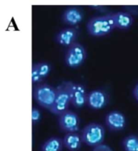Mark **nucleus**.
<instances>
[{
    "instance_id": "f257e3e1",
    "label": "nucleus",
    "mask_w": 138,
    "mask_h": 151,
    "mask_svg": "<svg viewBox=\"0 0 138 151\" xmlns=\"http://www.w3.org/2000/svg\"><path fill=\"white\" fill-rule=\"evenodd\" d=\"M116 28L112 13L92 17L86 24V31L92 37H101L110 34Z\"/></svg>"
},
{
    "instance_id": "f03ea898",
    "label": "nucleus",
    "mask_w": 138,
    "mask_h": 151,
    "mask_svg": "<svg viewBox=\"0 0 138 151\" xmlns=\"http://www.w3.org/2000/svg\"><path fill=\"white\" fill-rule=\"evenodd\" d=\"M57 87L48 83H40L34 86L32 90V97L37 104L48 111H52L54 106Z\"/></svg>"
},
{
    "instance_id": "7ed1b4c3",
    "label": "nucleus",
    "mask_w": 138,
    "mask_h": 151,
    "mask_svg": "<svg viewBox=\"0 0 138 151\" xmlns=\"http://www.w3.org/2000/svg\"><path fill=\"white\" fill-rule=\"evenodd\" d=\"M80 134L83 143L94 148L104 142L105 129L100 124L91 122L83 128Z\"/></svg>"
},
{
    "instance_id": "20e7f679",
    "label": "nucleus",
    "mask_w": 138,
    "mask_h": 151,
    "mask_svg": "<svg viewBox=\"0 0 138 151\" xmlns=\"http://www.w3.org/2000/svg\"><path fill=\"white\" fill-rule=\"evenodd\" d=\"M86 58L87 52L85 47L79 42H76L67 48L65 53L64 62L66 66L74 69L83 65Z\"/></svg>"
},
{
    "instance_id": "39448f33",
    "label": "nucleus",
    "mask_w": 138,
    "mask_h": 151,
    "mask_svg": "<svg viewBox=\"0 0 138 151\" xmlns=\"http://www.w3.org/2000/svg\"><path fill=\"white\" fill-rule=\"evenodd\" d=\"M70 95L71 104L75 108H83L87 104L88 92L83 84L73 81H65Z\"/></svg>"
},
{
    "instance_id": "423d86ee",
    "label": "nucleus",
    "mask_w": 138,
    "mask_h": 151,
    "mask_svg": "<svg viewBox=\"0 0 138 151\" xmlns=\"http://www.w3.org/2000/svg\"><path fill=\"white\" fill-rule=\"evenodd\" d=\"M56 87H57V96H56L54 106L50 112L59 116L60 115L64 113L65 111L69 110L70 105L71 104V99L69 90L65 82L61 83L60 85Z\"/></svg>"
},
{
    "instance_id": "0eeeda50",
    "label": "nucleus",
    "mask_w": 138,
    "mask_h": 151,
    "mask_svg": "<svg viewBox=\"0 0 138 151\" xmlns=\"http://www.w3.org/2000/svg\"><path fill=\"white\" fill-rule=\"evenodd\" d=\"M58 126L62 132L65 133H78L81 120L76 112L68 110L58 116Z\"/></svg>"
},
{
    "instance_id": "6e6552de",
    "label": "nucleus",
    "mask_w": 138,
    "mask_h": 151,
    "mask_svg": "<svg viewBox=\"0 0 138 151\" xmlns=\"http://www.w3.org/2000/svg\"><path fill=\"white\" fill-rule=\"evenodd\" d=\"M109 95L103 89H94L88 92L87 107L92 110L98 111L104 108L109 104Z\"/></svg>"
},
{
    "instance_id": "1a4fd4ad",
    "label": "nucleus",
    "mask_w": 138,
    "mask_h": 151,
    "mask_svg": "<svg viewBox=\"0 0 138 151\" xmlns=\"http://www.w3.org/2000/svg\"><path fill=\"white\" fill-rule=\"evenodd\" d=\"M79 29L78 28L67 27L61 29L56 34L54 40L59 45L65 48H69L73 44L76 43V40L79 36Z\"/></svg>"
},
{
    "instance_id": "9d476101",
    "label": "nucleus",
    "mask_w": 138,
    "mask_h": 151,
    "mask_svg": "<svg viewBox=\"0 0 138 151\" xmlns=\"http://www.w3.org/2000/svg\"><path fill=\"white\" fill-rule=\"evenodd\" d=\"M105 124L112 132L123 131L127 124L125 115L116 110L109 111L105 116Z\"/></svg>"
},
{
    "instance_id": "9b49d317",
    "label": "nucleus",
    "mask_w": 138,
    "mask_h": 151,
    "mask_svg": "<svg viewBox=\"0 0 138 151\" xmlns=\"http://www.w3.org/2000/svg\"><path fill=\"white\" fill-rule=\"evenodd\" d=\"M84 19V12L78 6H69L62 12L61 19L63 24L69 27L77 28Z\"/></svg>"
},
{
    "instance_id": "f8f14e48",
    "label": "nucleus",
    "mask_w": 138,
    "mask_h": 151,
    "mask_svg": "<svg viewBox=\"0 0 138 151\" xmlns=\"http://www.w3.org/2000/svg\"><path fill=\"white\" fill-rule=\"evenodd\" d=\"M116 28L120 30H129L133 24V17L125 11L112 13Z\"/></svg>"
},
{
    "instance_id": "ddd939ff",
    "label": "nucleus",
    "mask_w": 138,
    "mask_h": 151,
    "mask_svg": "<svg viewBox=\"0 0 138 151\" xmlns=\"http://www.w3.org/2000/svg\"><path fill=\"white\" fill-rule=\"evenodd\" d=\"M62 139L64 147L69 151H78L83 143L81 134L78 133H65Z\"/></svg>"
},
{
    "instance_id": "4468645a",
    "label": "nucleus",
    "mask_w": 138,
    "mask_h": 151,
    "mask_svg": "<svg viewBox=\"0 0 138 151\" xmlns=\"http://www.w3.org/2000/svg\"><path fill=\"white\" fill-rule=\"evenodd\" d=\"M64 147L63 139L58 137H52L47 139L40 146V151H62Z\"/></svg>"
},
{
    "instance_id": "2eb2a0df",
    "label": "nucleus",
    "mask_w": 138,
    "mask_h": 151,
    "mask_svg": "<svg viewBox=\"0 0 138 151\" xmlns=\"http://www.w3.org/2000/svg\"><path fill=\"white\" fill-rule=\"evenodd\" d=\"M121 146L124 151H138V135L130 134L123 139Z\"/></svg>"
},
{
    "instance_id": "dca6fc26",
    "label": "nucleus",
    "mask_w": 138,
    "mask_h": 151,
    "mask_svg": "<svg viewBox=\"0 0 138 151\" xmlns=\"http://www.w3.org/2000/svg\"><path fill=\"white\" fill-rule=\"evenodd\" d=\"M35 65L37 66V70L39 71V74L43 81L49 77V75L52 71V65L50 63L47 62H36Z\"/></svg>"
},
{
    "instance_id": "f3484780",
    "label": "nucleus",
    "mask_w": 138,
    "mask_h": 151,
    "mask_svg": "<svg viewBox=\"0 0 138 151\" xmlns=\"http://www.w3.org/2000/svg\"><path fill=\"white\" fill-rule=\"evenodd\" d=\"M42 82H43V79L40 77L39 71L37 70L35 63H33L32 65V83L34 86H36V85L40 84Z\"/></svg>"
},
{
    "instance_id": "a211bd4d",
    "label": "nucleus",
    "mask_w": 138,
    "mask_h": 151,
    "mask_svg": "<svg viewBox=\"0 0 138 151\" xmlns=\"http://www.w3.org/2000/svg\"><path fill=\"white\" fill-rule=\"evenodd\" d=\"M41 119V112L37 108H32V124L35 125L40 122Z\"/></svg>"
},
{
    "instance_id": "6ab92c4d",
    "label": "nucleus",
    "mask_w": 138,
    "mask_h": 151,
    "mask_svg": "<svg viewBox=\"0 0 138 151\" xmlns=\"http://www.w3.org/2000/svg\"><path fill=\"white\" fill-rule=\"evenodd\" d=\"M92 151H113V150L110 145L103 143V144H100V145L94 147Z\"/></svg>"
},
{
    "instance_id": "aec40b11",
    "label": "nucleus",
    "mask_w": 138,
    "mask_h": 151,
    "mask_svg": "<svg viewBox=\"0 0 138 151\" xmlns=\"http://www.w3.org/2000/svg\"><path fill=\"white\" fill-rule=\"evenodd\" d=\"M124 10L132 16H138V6H125Z\"/></svg>"
},
{
    "instance_id": "412c9836",
    "label": "nucleus",
    "mask_w": 138,
    "mask_h": 151,
    "mask_svg": "<svg viewBox=\"0 0 138 151\" xmlns=\"http://www.w3.org/2000/svg\"><path fill=\"white\" fill-rule=\"evenodd\" d=\"M132 96L138 102V83L132 89Z\"/></svg>"
}]
</instances>
